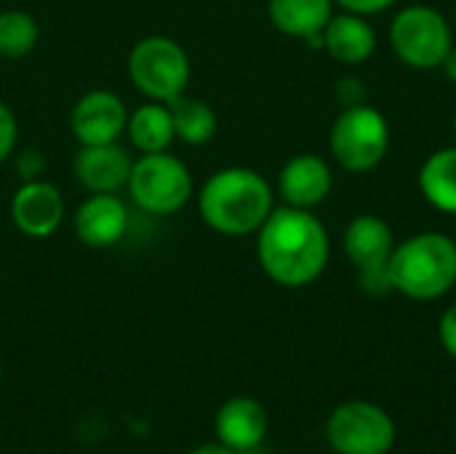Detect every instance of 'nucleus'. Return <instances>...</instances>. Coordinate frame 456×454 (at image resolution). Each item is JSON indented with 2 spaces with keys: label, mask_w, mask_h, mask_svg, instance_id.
Listing matches in <instances>:
<instances>
[{
  "label": "nucleus",
  "mask_w": 456,
  "mask_h": 454,
  "mask_svg": "<svg viewBox=\"0 0 456 454\" xmlns=\"http://www.w3.org/2000/svg\"><path fill=\"white\" fill-rule=\"evenodd\" d=\"M256 260L273 284L283 289H305L329 268V230L313 211L283 203L273 209L256 230Z\"/></svg>",
  "instance_id": "1"
},
{
  "label": "nucleus",
  "mask_w": 456,
  "mask_h": 454,
  "mask_svg": "<svg viewBox=\"0 0 456 454\" xmlns=\"http://www.w3.org/2000/svg\"><path fill=\"white\" fill-rule=\"evenodd\" d=\"M275 209V190L265 174L248 166L214 171L198 193L200 219L219 235H256Z\"/></svg>",
  "instance_id": "2"
},
{
  "label": "nucleus",
  "mask_w": 456,
  "mask_h": 454,
  "mask_svg": "<svg viewBox=\"0 0 456 454\" xmlns=\"http://www.w3.org/2000/svg\"><path fill=\"white\" fill-rule=\"evenodd\" d=\"M393 292L411 302H436L456 286V241L425 230L395 244L390 257Z\"/></svg>",
  "instance_id": "3"
},
{
  "label": "nucleus",
  "mask_w": 456,
  "mask_h": 454,
  "mask_svg": "<svg viewBox=\"0 0 456 454\" xmlns=\"http://www.w3.org/2000/svg\"><path fill=\"white\" fill-rule=\"evenodd\" d=\"M390 123L382 110L366 104L342 107L329 131L331 158L347 174L374 171L390 153Z\"/></svg>",
  "instance_id": "4"
},
{
  "label": "nucleus",
  "mask_w": 456,
  "mask_h": 454,
  "mask_svg": "<svg viewBox=\"0 0 456 454\" xmlns=\"http://www.w3.org/2000/svg\"><path fill=\"white\" fill-rule=\"evenodd\" d=\"M126 187L131 201L152 217H171L182 211L195 195L190 169L168 150L139 155L131 166Z\"/></svg>",
  "instance_id": "5"
},
{
  "label": "nucleus",
  "mask_w": 456,
  "mask_h": 454,
  "mask_svg": "<svg viewBox=\"0 0 456 454\" xmlns=\"http://www.w3.org/2000/svg\"><path fill=\"white\" fill-rule=\"evenodd\" d=\"M390 48L411 70H438L446 54L454 48V32L449 19L425 3L401 8L390 21Z\"/></svg>",
  "instance_id": "6"
},
{
  "label": "nucleus",
  "mask_w": 456,
  "mask_h": 454,
  "mask_svg": "<svg viewBox=\"0 0 456 454\" xmlns=\"http://www.w3.org/2000/svg\"><path fill=\"white\" fill-rule=\"evenodd\" d=\"M128 78L139 94L150 102L168 104L187 91L192 78V64L187 51L166 35H147L136 40L128 54Z\"/></svg>",
  "instance_id": "7"
},
{
  "label": "nucleus",
  "mask_w": 456,
  "mask_h": 454,
  "mask_svg": "<svg viewBox=\"0 0 456 454\" xmlns=\"http://www.w3.org/2000/svg\"><path fill=\"white\" fill-rule=\"evenodd\" d=\"M395 439V420L363 399L339 404L326 420V442L337 454H390Z\"/></svg>",
  "instance_id": "8"
},
{
  "label": "nucleus",
  "mask_w": 456,
  "mask_h": 454,
  "mask_svg": "<svg viewBox=\"0 0 456 454\" xmlns=\"http://www.w3.org/2000/svg\"><path fill=\"white\" fill-rule=\"evenodd\" d=\"M342 252L347 262L358 270V284L371 297H385L393 292L390 284V257L395 252L393 227L377 214L355 217L342 233Z\"/></svg>",
  "instance_id": "9"
},
{
  "label": "nucleus",
  "mask_w": 456,
  "mask_h": 454,
  "mask_svg": "<svg viewBox=\"0 0 456 454\" xmlns=\"http://www.w3.org/2000/svg\"><path fill=\"white\" fill-rule=\"evenodd\" d=\"M126 126L128 107L115 91L107 88H94L83 94L69 112V128L80 147L118 142L126 134Z\"/></svg>",
  "instance_id": "10"
},
{
  "label": "nucleus",
  "mask_w": 456,
  "mask_h": 454,
  "mask_svg": "<svg viewBox=\"0 0 456 454\" xmlns=\"http://www.w3.org/2000/svg\"><path fill=\"white\" fill-rule=\"evenodd\" d=\"M11 222L27 238H51L64 222V195L56 185L40 179H27L16 187L11 198Z\"/></svg>",
  "instance_id": "11"
},
{
  "label": "nucleus",
  "mask_w": 456,
  "mask_h": 454,
  "mask_svg": "<svg viewBox=\"0 0 456 454\" xmlns=\"http://www.w3.org/2000/svg\"><path fill=\"white\" fill-rule=\"evenodd\" d=\"M131 225L126 201L118 193H91L75 211L72 227L83 246L112 249L118 246Z\"/></svg>",
  "instance_id": "12"
},
{
  "label": "nucleus",
  "mask_w": 456,
  "mask_h": 454,
  "mask_svg": "<svg viewBox=\"0 0 456 454\" xmlns=\"http://www.w3.org/2000/svg\"><path fill=\"white\" fill-rule=\"evenodd\" d=\"M334 190V171L326 158L315 153H299L289 158L278 174V195L286 206L313 211Z\"/></svg>",
  "instance_id": "13"
},
{
  "label": "nucleus",
  "mask_w": 456,
  "mask_h": 454,
  "mask_svg": "<svg viewBox=\"0 0 456 454\" xmlns=\"http://www.w3.org/2000/svg\"><path fill=\"white\" fill-rule=\"evenodd\" d=\"M131 155L120 142L80 147L72 161L77 185L88 193H120L131 177Z\"/></svg>",
  "instance_id": "14"
},
{
  "label": "nucleus",
  "mask_w": 456,
  "mask_h": 454,
  "mask_svg": "<svg viewBox=\"0 0 456 454\" xmlns=\"http://www.w3.org/2000/svg\"><path fill=\"white\" fill-rule=\"evenodd\" d=\"M267 428H270L267 409L251 396L227 399L214 417L216 442L240 454L254 452L265 442Z\"/></svg>",
  "instance_id": "15"
},
{
  "label": "nucleus",
  "mask_w": 456,
  "mask_h": 454,
  "mask_svg": "<svg viewBox=\"0 0 456 454\" xmlns=\"http://www.w3.org/2000/svg\"><path fill=\"white\" fill-rule=\"evenodd\" d=\"M273 27L307 48H323V29L334 16V0H267Z\"/></svg>",
  "instance_id": "16"
},
{
  "label": "nucleus",
  "mask_w": 456,
  "mask_h": 454,
  "mask_svg": "<svg viewBox=\"0 0 456 454\" xmlns=\"http://www.w3.org/2000/svg\"><path fill=\"white\" fill-rule=\"evenodd\" d=\"M323 51L339 64H363L377 51V29L369 24V16L347 11L334 13L323 29Z\"/></svg>",
  "instance_id": "17"
},
{
  "label": "nucleus",
  "mask_w": 456,
  "mask_h": 454,
  "mask_svg": "<svg viewBox=\"0 0 456 454\" xmlns=\"http://www.w3.org/2000/svg\"><path fill=\"white\" fill-rule=\"evenodd\" d=\"M422 198L444 214H456V144L430 153L417 174Z\"/></svg>",
  "instance_id": "18"
},
{
  "label": "nucleus",
  "mask_w": 456,
  "mask_h": 454,
  "mask_svg": "<svg viewBox=\"0 0 456 454\" xmlns=\"http://www.w3.org/2000/svg\"><path fill=\"white\" fill-rule=\"evenodd\" d=\"M126 134H128L131 147L139 150L142 155L144 153H163V150H168L174 144V139H176L168 104H163V102L139 104L128 115Z\"/></svg>",
  "instance_id": "19"
},
{
  "label": "nucleus",
  "mask_w": 456,
  "mask_h": 454,
  "mask_svg": "<svg viewBox=\"0 0 456 454\" xmlns=\"http://www.w3.org/2000/svg\"><path fill=\"white\" fill-rule=\"evenodd\" d=\"M168 112L174 120V134L179 142L200 147L214 139L216 134V112L208 102L198 96L179 94L176 99L168 102Z\"/></svg>",
  "instance_id": "20"
},
{
  "label": "nucleus",
  "mask_w": 456,
  "mask_h": 454,
  "mask_svg": "<svg viewBox=\"0 0 456 454\" xmlns=\"http://www.w3.org/2000/svg\"><path fill=\"white\" fill-rule=\"evenodd\" d=\"M40 43V24L32 13L21 8L0 11V56L21 59L32 54Z\"/></svg>",
  "instance_id": "21"
},
{
  "label": "nucleus",
  "mask_w": 456,
  "mask_h": 454,
  "mask_svg": "<svg viewBox=\"0 0 456 454\" xmlns=\"http://www.w3.org/2000/svg\"><path fill=\"white\" fill-rule=\"evenodd\" d=\"M16 142H19V120L13 110L5 102H0V163H5L13 155Z\"/></svg>",
  "instance_id": "22"
},
{
  "label": "nucleus",
  "mask_w": 456,
  "mask_h": 454,
  "mask_svg": "<svg viewBox=\"0 0 456 454\" xmlns=\"http://www.w3.org/2000/svg\"><path fill=\"white\" fill-rule=\"evenodd\" d=\"M337 102L342 107H355V104H366V86L361 78L355 75H345L337 83Z\"/></svg>",
  "instance_id": "23"
},
{
  "label": "nucleus",
  "mask_w": 456,
  "mask_h": 454,
  "mask_svg": "<svg viewBox=\"0 0 456 454\" xmlns=\"http://www.w3.org/2000/svg\"><path fill=\"white\" fill-rule=\"evenodd\" d=\"M398 0H334V5H339L347 13H358V16H377L387 8H393Z\"/></svg>",
  "instance_id": "24"
},
{
  "label": "nucleus",
  "mask_w": 456,
  "mask_h": 454,
  "mask_svg": "<svg viewBox=\"0 0 456 454\" xmlns=\"http://www.w3.org/2000/svg\"><path fill=\"white\" fill-rule=\"evenodd\" d=\"M16 169H19L21 182H27V179H40V174L45 171V158H43L37 150H21V155H19V161H16Z\"/></svg>",
  "instance_id": "25"
},
{
  "label": "nucleus",
  "mask_w": 456,
  "mask_h": 454,
  "mask_svg": "<svg viewBox=\"0 0 456 454\" xmlns=\"http://www.w3.org/2000/svg\"><path fill=\"white\" fill-rule=\"evenodd\" d=\"M438 340L444 345V351L456 359V302L446 308V313L441 316V324H438Z\"/></svg>",
  "instance_id": "26"
},
{
  "label": "nucleus",
  "mask_w": 456,
  "mask_h": 454,
  "mask_svg": "<svg viewBox=\"0 0 456 454\" xmlns=\"http://www.w3.org/2000/svg\"><path fill=\"white\" fill-rule=\"evenodd\" d=\"M187 454H240V452H235V450H230V447H224V444H203V447H195L192 452H187Z\"/></svg>",
  "instance_id": "27"
},
{
  "label": "nucleus",
  "mask_w": 456,
  "mask_h": 454,
  "mask_svg": "<svg viewBox=\"0 0 456 454\" xmlns=\"http://www.w3.org/2000/svg\"><path fill=\"white\" fill-rule=\"evenodd\" d=\"M441 70H444V75H446L452 83H456V45L449 51V54H446V59H444Z\"/></svg>",
  "instance_id": "28"
},
{
  "label": "nucleus",
  "mask_w": 456,
  "mask_h": 454,
  "mask_svg": "<svg viewBox=\"0 0 456 454\" xmlns=\"http://www.w3.org/2000/svg\"><path fill=\"white\" fill-rule=\"evenodd\" d=\"M0 383H3V364H0Z\"/></svg>",
  "instance_id": "29"
},
{
  "label": "nucleus",
  "mask_w": 456,
  "mask_h": 454,
  "mask_svg": "<svg viewBox=\"0 0 456 454\" xmlns=\"http://www.w3.org/2000/svg\"><path fill=\"white\" fill-rule=\"evenodd\" d=\"M454 136H456V118H454Z\"/></svg>",
  "instance_id": "30"
}]
</instances>
